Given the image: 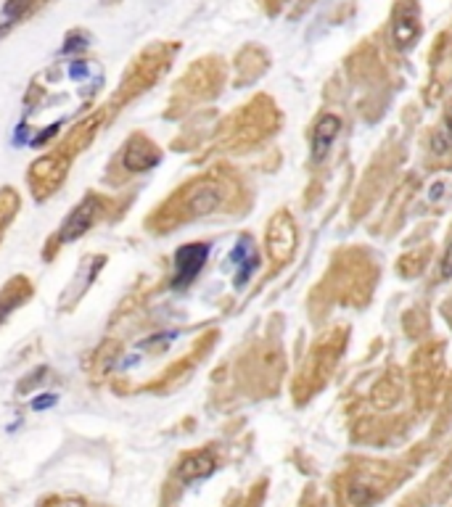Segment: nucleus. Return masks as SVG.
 Listing matches in <instances>:
<instances>
[{
  "mask_svg": "<svg viewBox=\"0 0 452 507\" xmlns=\"http://www.w3.org/2000/svg\"><path fill=\"white\" fill-rule=\"evenodd\" d=\"M243 188L228 166H212L199 175L188 177L167 193L162 201L143 217V228L151 235H169L185 225L214 217V214H231L238 203Z\"/></svg>",
  "mask_w": 452,
  "mask_h": 507,
  "instance_id": "f257e3e1",
  "label": "nucleus"
},
{
  "mask_svg": "<svg viewBox=\"0 0 452 507\" xmlns=\"http://www.w3.org/2000/svg\"><path fill=\"white\" fill-rule=\"evenodd\" d=\"M177 53H180V43L177 40H159V43L140 48L138 53H135V58L127 64V69L122 72L117 90L111 92V98L103 103L109 119L114 122L122 109H127L130 103H135L140 95L154 90L164 80V74L172 69Z\"/></svg>",
  "mask_w": 452,
  "mask_h": 507,
  "instance_id": "f03ea898",
  "label": "nucleus"
},
{
  "mask_svg": "<svg viewBox=\"0 0 452 507\" xmlns=\"http://www.w3.org/2000/svg\"><path fill=\"white\" fill-rule=\"evenodd\" d=\"M127 198L125 196H111L101 193V191H88L80 201L72 206V212L66 214L61 225L56 228V233L46 240L43 246V257L46 262H53L58 257V251L80 240L83 235H88L90 230H95L103 222H114L120 220L122 212L127 209Z\"/></svg>",
  "mask_w": 452,
  "mask_h": 507,
  "instance_id": "7ed1b4c3",
  "label": "nucleus"
},
{
  "mask_svg": "<svg viewBox=\"0 0 452 507\" xmlns=\"http://www.w3.org/2000/svg\"><path fill=\"white\" fill-rule=\"evenodd\" d=\"M222 85H225V61L220 55H204L175 80L162 117L169 122H180L183 117L194 114L199 106L214 101L222 92Z\"/></svg>",
  "mask_w": 452,
  "mask_h": 507,
  "instance_id": "20e7f679",
  "label": "nucleus"
},
{
  "mask_svg": "<svg viewBox=\"0 0 452 507\" xmlns=\"http://www.w3.org/2000/svg\"><path fill=\"white\" fill-rule=\"evenodd\" d=\"M275 127V111L265 95H257L254 101L243 103V109L231 114L212 138V151H246L249 146L268 138Z\"/></svg>",
  "mask_w": 452,
  "mask_h": 507,
  "instance_id": "39448f33",
  "label": "nucleus"
},
{
  "mask_svg": "<svg viewBox=\"0 0 452 507\" xmlns=\"http://www.w3.org/2000/svg\"><path fill=\"white\" fill-rule=\"evenodd\" d=\"M164 159V151L159 148V143L154 138H148L146 132H130L127 138L122 140V146L117 148V154L111 156V161L106 164L103 172V183L109 188H125L127 183H132L135 177L146 175L151 169H157Z\"/></svg>",
  "mask_w": 452,
  "mask_h": 507,
  "instance_id": "423d86ee",
  "label": "nucleus"
},
{
  "mask_svg": "<svg viewBox=\"0 0 452 507\" xmlns=\"http://www.w3.org/2000/svg\"><path fill=\"white\" fill-rule=\"evenodd\" d=\"M77 159L66 154L61 146H53L43 156H37L27 169V188L37 203L51 201L69 180L72 164Z\"/></svg>",
  "mask_w": 452,
  "mask_h": 507,
  "instance_id": "0eeeda50",
  "label": "nucleus"
},
{
  "mask_svg": "<svg viewBox=\"0 0 452 507\" xmlns=\"http://www.w3.org/2000/svg\"><path fill=\"white\" fill-rule=\"evenodd\" d=\"M296 243H299V233H296L294 217L286 209H280L270 217L268 230H265V249H268L270 265L273 267L286 265L288 259L294 257Z\"/></svg>",
  "mask_w": 452,
  "mask_h": 507,
  "instance_id": "6e6552de",
  "label": "nucleus"
},
{
  "mask_svg": "<svg viewBox=\"0 0 452 507\" xmlns=\"http://www.w3.org/2000/svg\"><path fill=\"white\" fill-rule=\"evenodd\" d=\"M214 341H217V333H206V336H201V338L194 343V349L185 351L183 357H177L164 373H159L157 378L146 386V391H157V394H162V391H169V388L180 386L183 378L188 375V370H194L196 365L204 360V354L209 351V346H214Z\"/></svg>",
  "mask_w": 452,
  "mask_h": 507,
  "instance_id": "1a4fd4ad",
  "label": "nucleus"
},
{
  "mask_svg": "<svg viewBox=\"0 0 452 507\" xmlns=\"http://www.w3.org/2000/svg\"><path fill=\"white\" fill-rule=\"evenodd\" d=\"M209 262V243L206 240H194L185 243L175 251V262H172V277L169 286L172 288H185L191 286L196 277L201 275V269Z\"/></svg>",
  "mask_w": 452,
  "mask_h": 507,
  "instance_id": "9d476101",
  "label": "nucleus"
},
{
  "mask_svg": "<svg viewBox=\"0 0 452 507\" xmlns=\"http://www.w3.org/2000/svg\"><path fill=\"white\" fill-rule=\"evenodd\" d=\"M35 296V286L27 275H14L9 277L3 288H0V328L9 323V317L24 304H29V299Z\"/></svg>",
  "mask_w": 452,
  "mask_h": 507,
  "instance_id": "9b49d317",
  "label": "nucleus"
},
{
  "mask_svg": "<svg viewBox=\"0 0 452 507\" xmlns=\"http://www.w3.org/2000/svg\"><path fill=\"white\" fill-rule=\"evenodd\" d=\"M214 468H217V460H214L212 449H196V452H188L180 457V462H177V479L183 481V484H194V481L212 476Z\"/></svg>",
  "mask_w": 452,
  "mask_h": 507,
  "instance_id": "f8f14e48",
  "label": "nucleus"
},
{
  "mask_svg": "<svg viewBox=\"0 0 452 507\" xmlns=\"http://www.w3.org/2000/svg\"><path fill=\"white\" fill-rule=\"evenodd\" d=\"M339 129H342V119H339L336 114H325L323 119L315 124V129H312V151H310L312 161H323V159L328 156V151H331L333 140L339 138Z\"/></svg>",
  "mask_w": 452,
  "mask_h": 507,
  "instance_id": "ddd939ff",
  "label": "nucleus"
},
{
  "mask_svg": "<svg viewBox=\"0 0 452 507\" xmlns=\"http://www.w3.org/2000/svg\"><path fill=\"white\" fill-rule=\"evenodd\" d=\"M233 262L238 265V277H236V286H243L251 275H254V269L259 267V254H257V246H254V240L249 235H243V238L236 243V249H233Z\"/></svg>",
  "mask_w": 452,
  "mask_h": 507,
  "instance_id": "4468645a",
  "label": "nucleus"
},
{
  "mask_svg": "<svg viewBox=\"0 0 452 507\" xmlns=\"http://www.w3.org/2000/svg\"><path fill=\"white\" fill-rule=\"evenodd\" d=\"M19 212H21V193L14 185H3L0 188V246L6 240L9 228L16 222Z\"/></svg>",
  "mask_w": 452,
  "mask_h": 507,
  "instance_id": "2eb2a0df",
  "label": "nucleus"
},
{
  "mask_svg": "<svg viewBox=\"0 0 452 507\" xmlns=\"http://www.w3.org/2000/svg\"><path fill=\"white\" fill-rule=\"evenodd\" d=\"M265 69V55H262V50L259 48H243L238 53V58H236V85H243L249 82V80H254L259 72Z\"/></svg>",
  "mask_w": 452,
  "mask_h": 507,
  "instance_id": "dca6fc26",
  "label": "nucleus"
},
{
  "mask_svg": "<svg viewBox=\"0 0 452 507\" xmlns=\"http://www.w3.org/2000/svg\"><path fill=\"white\" fill-rule=\"evenodd\" d=\"M418 35L416 27V14L413 9H399L397 11V21H394V40L399 43V48H407Z\"/></svg>",
  "mask_w": 452,
  "mask_h": 507,
  "instance_id": "f3484780",
  "label": "nucleus"
},
{
  "mask_svg": "<svg viewBox=\"0 0 452 507\" xmlns=\"http://www.w3.org/2000/svg\"><path fill=\"white\" fill-rule=\"evenodd\" d=\"M43 3H46V0H9V3L3 6V14L9 18V24H19V21L32 16Z\"/></svg>",
  "mask_w": 452,
  "mask_h": 507,
  "instance_id": "a211bd4d",
  "label": "nucleus"
},
{
  "mask_svg": "<svg viewBox=\"0 0 452 507\" xmlns=\"http://www.w3.org/2000/svg\"><path fill=\"white\" fill-rule=\"evenodd\" d=\"M442 275L444 277L452 275V240H450V246H447V251H444V257H442Z\"/></svg>",
  "mask_w": 452,
  "mask_h": 507,
  "instance_id": "6ab92c4d",
  "label": "nucleus"
},
{
  "mask_svg": "<svg viewBox=\"0 0 452 507\" xmlns=\"http://www.w3.org/2000/svg\"><path fill=\"white\" fill-rule=\"evenodd\" d=\"M46 3H48V0H46Z\"/></svg>",
  "mask_w": 452,
  "mask_h": 507,
  "instance_id": "aec40b11",
  "label": "nucleus"
}]
</instances>
